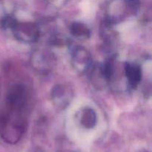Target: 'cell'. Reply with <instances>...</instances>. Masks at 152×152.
<instances>
[{"instance_id": "277c9868", "label": "cell", "mask_w": 152, "mask_h": 152, "mask_svg": "<svg viewBox=\"0 0 152 152\" xmlns=\"http://www.w3.org/2000/svg\"><path fill=\"white\" fill-rule=\"evenodd\" d=\"M33 68L41 74H48L54 67L56 57L50 52L43 50H36L31 56Z\"/></svg>"}, {"instance_id": "8fae6325", "label": "cell", "mask_w": 152, "mask_h": 152, "mask_svg": "<svg viewBox=\"0 0 152 152\" xmlns=\"http://www.w3.org/2000/svg\"><path fill=\"white\" fill-rule=\"evenodd\" d=\"M50 45L56 47H62L68 44V39L61 34H55L52 36L50 39Z\"/></svg>"}, {"instance_id": "52a82bcc", "label": "cell", "mask_w": 152, "mask_h": 152, "mask_svg": "<svg viewBox=\"0 0 152 152\" xmlns=\"http://www.w3.org/2000/svg\"><path fill=\"white\" fill-rule=\"evenodd\" d=\"M124 76L127 82L128 87L135 89L140 86L142 78V71L140 65L133 62L124 64Z\"/></svg>"}, {"instance_id": "ba28073f", "label": "cell", "mask_w": 152, "mask_h": 152, "mask_svg": "<svg viewBox=\"0 0 152 152\" xmlns=\"http://www.w3.org/2000/svg\"><path fill=\"white\" fill-rule=\"evenodd\" d=\"M90 70V80L95 88L98 90L105 88L108 84V81L104 74L101 64L93 65Z\"/></svg>"}, {"instance_id": "30bf717a", "label": "cell", "mask_w": 152, "mask_h": 152, "mask_svg": "<svg viewBox=\"0 0 152 152\" xmlns=\"http://www.w3.org/2000/svg\"><path fill=\"white\" fill-rule=\"evenodd\" d=\"M71 33L74 37L79 39H88L91 35V31L86 24L81 22H74L71 25Z\"/></svg>"}, {"instance_id": "7a4b0ae2", "label": "cell", "mask_w": 152, "mask_h": 152, "mask_svg": "<svg viewBox=\"0 0 152 152\" xmlns=\"http://www.w3.org/2000/svg\"><path fill=\"white\" fill-rule=\"evenodd\" d=\"M139 8L138 0H111L105 9V22L111 25L122 23L136 16Z\"/></svg>"}, {"instance_id": "5b68a950", "label": "cell", "mask_w": 152, "mask_h": 152, "mask_svg": "<svg viewBox=\"0 0 152 152\" xmlns=\"http://www.w3.org/2000/svg\"><path fill=\"white\" fill-rule=\"evenodd\" d=\"M71 65L79 74H86L93 65L91 54L86 48L77 46L72 52Z\"/></svg>"}, {"instance_id": "3957f363", "label": "cell", "mask_w": 152, "mask_h": 152, "mask_svg": "<svg viewBox=\"0 0 152 152\" xmlns=\"http://www.w3.org/2000/svg\"><path fill=\"white\" fill-rule=\"evenodd\" d=\"M2 26L10 28L15 38L22 42L34 43L39 39V27L35 22L19 21L7 16Z\"/></svg>"}, {"instance_id": "8992f818", "label": "cell", "mask_w": 152, "mask_h": 152, "mask_svg": "<svg viewBox=\"0 0 152 152\" xmlns=\"http://www.w3.org/2000/svg\"><path fill=\"white\" fill-rule=\"evenodd\" d=\"M74 96L71 88L67 85L59 84L50 91V99L53 105L59 110L65 109L71 103Z\"/></svg>"}, {"instance_id": "7c38bea8", "label": "cell", "mask_w": 152, "mask_h": 152, "mask_svg": "<svg viewBox=\"0 0 152 152\" xmlns=\"http://www.w3.org/2000/svg\"><path fill=\"white\" fill-rule=\"evenodd\" d=\"M143 152H148V151H143Z\"/></svg>"}, {"instance_id": "9c48e42d", "label": "cell", "mask_w": 152, "mask_h": 152, "mask_svg": "<svg viewBox=\"0 0 152 152\" xmlns=\"http://www.w3.org/2000/svg\"><path fill=\"white\" fill-rule=\"evenodd\" d=\"M80 123L86 129H91L97 123V116L94 110L91 108H85L80 115Z\"/></svg>"}, {"instance_id": "6da1fadb", "label": "cell", "mask_w": 152, "mask_h": 152, "mask_svg": "<svg viewBox=\"0 0 152 152\" xmlns=\"http://www.w3.org/2000/svg\"><path fill=\"white\" fill-rule=\"evenodd\" d=\"M29 111L6 105L0 114V136L4 142L13 145L22 139L28 127Z\"/></svg>"}]
</instances>
